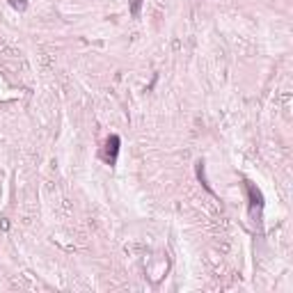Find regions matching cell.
<instances>
[{"mask_svg":"<svg viewBox=\"0 0 293 293\" xmlns=\"http://www.w3.org/2000/svg\"><path fill=\"white\" fill-rule=\"evenodd\" d=\"M245 188H247V197H250V213H252V218L259 220L261 208H264V195H261V190L254 183H245Z\"/></svg>","mask_w":293,"mask_h":293,"instance_id":"obj_1","label":"cell"},{"mask_svg":"<svg viewBox=\"0 0 293 293\" xmlns=\"http://www.w3.org/2000/svg\"><path fill=\"white\" fill-rule=\"evenodd\" d=\"M140 5H142V0H131V14H133V19L140 16Z\"/></svg>","mask_w":293,"mask_h":293,"instance_id":"obj_4","label":"cell"},{"mask_svg":"<svg viewBox=\"0 0 293 293\" xmlns=\"http://www.w3.org/2000/svg\"><path fill=\"white\" fill-rule=\"evenodd\" d=\"M117 153H119V135H110L106 142V149H103V158L108 160V165L117 163Z\"/></svg>","mask_w":293,"mask_h":293,"instance_id":"obj_2","label":"cell"},{"mask_svg":"<svg viewBox=\"0 0 293 293\" xmlns=\"http://www.w3.org/2000/svg\"><path fill=\"white\" fill-rule=\"evenodd\" d=\"M9 5H12L14 9H19V12H26L28 0H9Z\"/></svg>","mask_w":293,"mask_h":293,"instance_id":"obj_3","label":"cell"}]
</instances>
